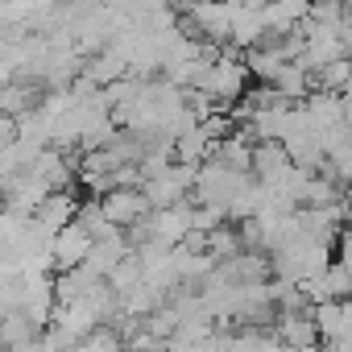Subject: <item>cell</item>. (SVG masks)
Here are the masks:
<instances>
[{"label":"cell","instance_id":"3","mask_svg":"<svg viewBox=\"0 0 352 352\" xmlns=\"http://www.w3.org/2000/svg\"><path fill=\"white\" fill-rule=\"evenodd\" d=\"M91 245H96V236H91L83 224H67V228L54 232V241H50V261H54V270L67 274V270L83 265L87 253H91Z\"/></svg>","mask_w":352,"mask_h":352},{"label":"cell","instance_id":"4","mask_svg":"<svg viewBox=\"0 0 352 352\" xmlns=\"http://www.w3.org/2000/svg\"><path fill=\"white\" fill-rule=\"evenodd\" d=\"M311 17V0H265L261 21L265 30H298Z\"/></svg>","mask_w":352,"mask_h":352},{"label":"cell","instance_id":"5","mask_svg":"<svg viewBox=\"0 0 352 352\" xmlns=\"http://www.w3.org/2000/svg\"><path fill=\"white\" fill-rule=\"evenodd\" d=\"M311 319H315V327H319V340H323V344L344 340V298L315 302V307H311Z\"/></svg>","mask_w":352,"mask_h":352},{"label":"cell","instance_id":"2","mask_svg":"<svg viewBox=\"0 0 352 352\" xmlns=\"http://www.w3.org/2000/svg\"><path fill=\"white\" fill-rule=\"evenodd\" d=\"M100 212H104L116 228H129V224H141L153 208H149V199H145L141 187H116V191H108V195L100 199Z\"/></svg>","mask_w":352,"mask_h":352},{"label":"cell","instance_id":"1","mask_svg":"<svg viewBox=\"0 0 352 352\" xmlns=\"http://www.w3.org/2000/svg\"><path fill=\"white\" fill-rule=\"evenodd\" d=\"M187 21L191 38L224 46L232 38V0H195V5H187Z\"/></svg>","mask_w":352,"mask_h":352}]
</instances>
